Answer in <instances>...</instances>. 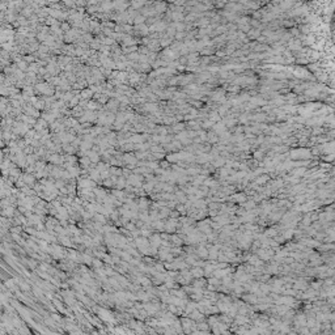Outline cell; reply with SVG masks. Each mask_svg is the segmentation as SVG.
<instances>
[{
  "instance_id": "obj_4",
  "label": "cell",
  "mask_w": 335,
  "mask_h": 335,
  "mask_svg": "<svg viewBox=\"0 0 335 335\" xmlns=\"http://www.w3.org/2000/svg\"><path fill=\"white\" fill-rule=\"evenodd\" d=\"M287 335H300V334H297L296 331H289V333H287Z\"/></svg>"
},
{
  "instance_id": "obj_3",
  "label": "cell",
  "mask_w": 335,
  "mask_h": 335,
  "mask_svg": "<svg viewBox=\"0 0 335 335\" xmlns=\"http://www.w3.org/2000/svg\"><path fill=\"white\" fill-rule=\"evenodd\" d=\"M190 318L195 322V321H198V318H199V320H203L204 316H203L202 313H199V312H196V310H194V312L190 313Z\"/></svg>"
},
{
  "instance_id": "obj_2",
  "label": "cell",
  "mask_w": 335,
  "mask_h": 335,
  "mask_svg": "<svg viewBox=\"0 0 335 335\" xmlns=\"http://www.w3.org/2000/svg\"><path fill=\"white\" fill-rule=\"evenodd\" d=\"M100 316H101V318H104V320H105V321H108V322L114 321L113 316L108 312V310H100Z\"/></svg>"
},
{
  "instance_id": "obj_1",
  "label": "cell",
  "mask_w": 335,
  "mask_h": 335,
  "mask_svg": "<svg viewBox=\"0 0 335 335\" xmlns=\"http://www.w3.org/2000/svg\"><path fill=\"white\" fill-rule=\"evenodd\" d=\"M196 330H198V331H210L211 326L206 324V322H200V324L198 322V324H196Z\"/></svg>"
}]
</instances>
